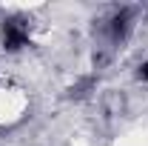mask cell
I'll use <instances>...</instances> for the list:
<instances>
[{"label":"cell","instance_id":"1","mask_svg":"<svg viewBox=\"0 0 148 146\" xmlns=\"http://www.w3.org/2000/svg\"><path fill=\"white\" fill-rule=\"evenodd\" d=\"M26 40H29V37H26V32L20 29L17 23H6V26H3V43H6V49L14 52L20 46H26Z\"/></svg>","mask_w":148,"mask_h":146},{"label":"cell","instance_id":"2","mask_svg":"<svg viewBox=\"0 0 148 146\" xmlns=\"http://www.w3.org/2000/svg\"><path fill=\"white\" fill-rule=\"evenodd\" d=\"M140 77H148V63L143 66V69H140Z\"/></svg>","mask_w":148,"mask_h":146}]
</instances>
